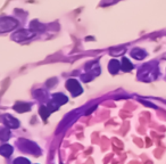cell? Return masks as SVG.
<instances>
[{
  "label": "cell",
  "mask_w": 166,
  "mask_h": 164,
  "mask_svg": "<svg viewBox=\"0 0 166 164\" xmlns=\"http://www.w3.org/2000/svg\"><path fill=\"white\" fill-rule=\"evenodd\" d=\"M121 69V63L118 61H113L109 62V65H108V69H109V72L112 73V74H116L117 72H118V69Z\"/></svg>",
  "instance_id": "obj_4"
},
{
  "label": "cell",
  "mask_w": 166,
  "mask_h": 164,
  "mask_svg": "<svg viewBox=\"0 0 166 164\" xmlns=\"http://www.w3.org/2000/svg\"><path fill=\"white\" fill-rule=\"evenodd\" d=\"M14 110L19 113L28 112V111L31 110V105H30V104H26V103H17L15 106H14Z\"/></svg>",
  "instance_id": "obj_5"
},
{
  "label": "cell",
  "mask_w": 166,
  "mask_h": 164,
  "mask_svg": "<svg viewBox=\"0 0 166 164\" xmlns=\"http://www.w3.org/2000/svg\"><path fill=\"white\" fill-rule=\"evenodd\" d=\"M121 69L124 71V72H129V71H131L133 69V66H132L131 62L129 61L128 58H123L122 59V64H121Z\"/></svg>",
  "instance_id": "obj_8"
},
{
  "label": "cell",
  "mask_w": 166,
  "mask_h": 164,
  "mask_svg": "<svg viewBox=\"0 0 166 164\" xmlns=\"http://www.w3.org/2000/svg\"><path fill=\"white\" fill-rule=\"evenodd\" d=\"M66 88L70 90L71 94L74 96V97L81 95V94H82V91H83V89H82V87L80 86L79 82H78L76 80H72V79L67 81V83H66Z\"/></svg>",
  "instance_id": "obj_1"
},
{
  "label": "cell",
  "mask_w": 166,
  "mask_h": 164,
  "mask_svg": "<svg viewBox=\"0 0 166 164\" xmlns=\"http://www.w3.org/2000/svg\"><path fill=\"white\" fill-rule=\"evenodd\" d=\"M15 163H30V161L26 158H17L15 160Z\"/></svg>",
  "instance_id": "obj_12"
},
{
  "label": "cell",
  "mask_w": 166,
  "mask_h": 164,
  "mask_svg": "<svg viewBox=\"0 0 166 164\" xmlns=\"http://www.w3.org/2000/svg\"><path fill=\"white\" fill-rule=\"evenodd\" d=\"M6 22H7V25L6 24H1V30H2V32H5V31H7V30H11V29H14L15 26L17 25V22L15 21V19H13V18H6Z\"/></svg>",
  "instance_id": "obj_3"
},
{
  "label": "cell",
  "mask_w": 166,
  "mask_h": 164,
  "mask_svg": "<svg viewBox=\"0 0 166 164\" xmlns=\"http://www.w3.org/2000/svg\"><path fill=\"white\" fill-rule=\"evenodd\" d=\"M31 35H32V33H30L28 31H26V30H22V31H19V32H17V33L14 34V39H15V40H24V39L30 38Z\"/></svg>",
  "instance_id": "obj_6"
},
{
  "label": "cell",
  "mask_w": 166,
  "mask_h": 164,
  "mask_svg": "<svg viewBox=\"0 0 166 164\" xmlns=\"http://www.w3.org/2000/svg\"><path fill=\"white\" fill-rule=\"evenodd\" d=\"M0 135H1V139L5 141V140H7V139L10 137V132H9V129L8 128H2L1 129V132H0Z\"/></svg>",
  "instance_id": "obj_11"
},
{
  "label": "cell",
  "mask_w": 166,
  "mask_h": 164,
  "mask_svg": "<svg viewBox=\"0 0 166 164\" xmlns=\"http://www.w3.org/2000/svg\"><path fill=\"white\" fill-rule=\"evenodd\" d=\"M132 57L133 58H135V59H143L146 56H147V54L146 52H143V50H141L139 48H137V49H133L131 52Z\"/></svg>",
  "instance_id": "obj_7"
},
{
  "label": "cell",
  "mask_w": 166,
  "mask_h": 164,
  "mask_svg": "<svg viewBox=\"0 0 166 164\" xmlns=\"http://www.w3.org/2000/svg\"><path fill=\"white\" fill-rule=\"evenodd\" d=\"M50 112H51V111L49 110V107H48V106H47V107H46V106H41V107H40V114H41L42 119H44V120L49 116Z\"/></svg>",
  "instance_id": "obj_10"
},
{
  "label": "cell",
  "mask_w": 166,
  "mask_h": 164,
  "mask_svg": "<svg viewBox=\"0 0 166 164\" xmlns=\"http://www.w3.org/2000/svg\"><path fill=\"white\" fill-rule=\"evenodd\" d=\"M4 123L8 127V128H11V129H16L19 127V122L18 120H16L15 117L10 116V115H4Z\"/></svg>",
  "instance_id": "obj_2"
},
{
  "label": "cell",
  "mask_w": 166,
  "mask_h": 164,
  "mask_svg": "<svg viewBox=\"0 0 166 164\" xmlns=\"http://www.w3.org/2000/svg\"><path fill=\"white\" fill-rule=\"evenodd\" d=\"M0 153H1V155L4 156H9L13 153V147L10 145H2L1 148H0Z\"/></svg>",
  "instance_id": "obj_9"
}]
</instances>
